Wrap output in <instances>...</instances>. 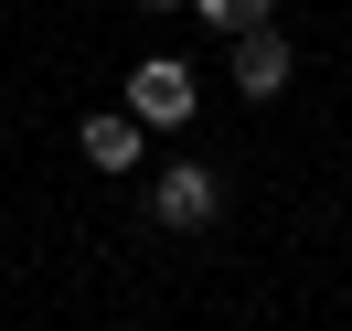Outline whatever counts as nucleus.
<instances>
[{
    "label": "nucleus",
    "instance_id": "nucleus-6",
    "mask_svg": "<svg viewBox=\"0 0 352 331\" xmlns=\"http://www.w3.org/2000/svg\"><path fill=\"white\" fill-rule=\"evenodd\" d=\"M139 11H192V0H139Z\"/></svg>",
    "mask_w": 352,
    "mask_h": 331
},
{
    "label": "nucleus",
    "instance_id": "nucleus-3",
    "mask_svg": "<svg viewBox=\"0 0 352 331\" xmlns=\"http://www.w3.org/2000/svg\"><path fill=\"white\" fill-rule=\"evenodd\" d=\"M288 32L278 22H256V32H235V86H245V107H267V96H288Z\"/></svg>",
    "mask_w": 352,
    "mask_h": 331
},
{
    "label": "nucleus",
    "instance_id": "nucleus-1",
    "mask_svg": "<svg viewBox=\"0 0 352 331\" xmlns=\"http://www.w3.org/2000/svg\"><path fill=\"white\" fill-rule=\"evenodd\" d=\"M214 214H224L214 160H160V182H150V224H171V235H203Z\"/></svg>",
    "mask_w": 352,
    "mask_h": 331
},
{
    "label": "nucleus",
    "instance_id": "nucleus-5",
    "mask_svg": "<svg viewBox=\"0 0 352 331\" xmlns=\"http://www.w3.org/2000/svg\"><path fill=\"white\" fill-rule=\"evenodd\" d=\"M192 11H203V22H214V32H224V43H235V32H256L267 11H278V0H192Z\"/></svg>",
    "mask_w": 352,
    "mask_h": 331
},
{
    "label": "nucleus",
    "instance_id": "nucleus-2",
    "mask_svg": "<svg viewBox=\"0 0 352 331\" xmlns=\"http://www.w3.org/2000/svg\"><path fill=\"white\" fill-rule=\"evenodd\" d=\"M192 107H203V86H192V65H182V54L129 65V118H139V129H182Z\"/></svg>",
    "mask_w": 352,
    "mask_h": 331
},
{
    "label": "nucleus",
    "instance_id": "nucleus-4",
    "mask_svg": "<svg viewBox=\"0 0 352 331\" xmlns=\"http://www.w3.org/2000/svg\"><path fill=\"white\" fill-rule=\"evenodd\" d=\"M75 150H86L96 171H139V118H129V107H107V118H86V129H75Z\"/></svg>",
    "mask_w": 352,
    "mask_h": 331
}]
</instances>
